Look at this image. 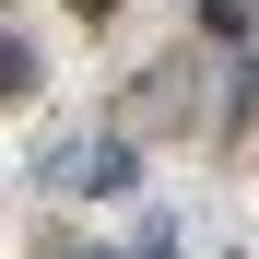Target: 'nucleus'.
I'll use <instances>...</instances> for the list:
<instances>
[{
  "label": "nucleus",
  "instance_id": "1",
  "mask_svg": "<svg viewBox=\"0 0 259 259\" xmlns=\"http://www.w3.org/2000/svg\"><path fill=\"white\" fill-rule=\"evenodd\" d=\"M48 177H59V189H130V153H118V142H59Z\"/></svg>",
  "mask_w": 259,
  "mask_h": 259
},
{
  "label": "nucleus",
  "instance_id": "2",
  "mask_svg": "<svg viewBox=\"0 0 259 259\" xmlns=\"http://www.w3.org/2000/svg\"><path fill=\"white\" fill-rule=\"evenodd\" d=\"M24 82H35V48H24V35H0V95H24Z\"/></svg>",
  "mask_w": 259,
  "mask_h": 259
},
{
  "label": "nucleus",
  "instance_id": "3",
  "mask_svg": "<svg viewBox=\"0 0 259 259\" xmlns=\"http://www.w3.org/2000/svg\"><path fill=\"white\" fill-rule=\"evenodd\" d=\"M59 259H106V247H59Z\"/></svg>",
  "mask_w": 259,
  "mask_h": 259
},
{
  "label": "nucleus",
  "instance_id": "4",
  "mask_svg": "<svg viewBox=\"0 0 259 259\" xmlns=\"http://www.w3.org/2000/svg\"><path fill=\"white\" fill-rule=\"evenodd\" d=\"M82 12H118V0H82Z\"/></svg>",
  "mask_w": 259,
  "mask_h": 259
}]
</instances>
